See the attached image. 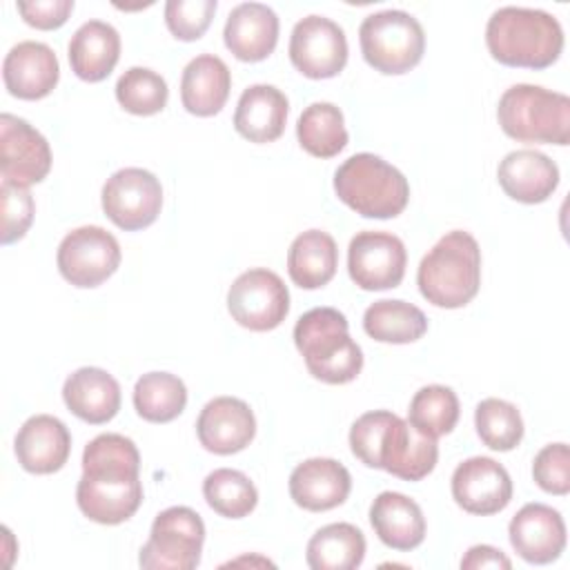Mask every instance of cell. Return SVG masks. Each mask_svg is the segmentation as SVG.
Returning <instances> with one entry per match:
<instances>
[{"instance_id":"cell-1","label":"cell","mask_w":570,"mask_h":570,"mask_svg":"<svg viewBox=\"0 0 570 570\" xmlns=\"http://www.w3.org/2000/svg\"><path fill=\"white\" fill-rule=\"evenodd\" d=\"M80 512L102 525H118L142 503L140 454L131 439L105 432L82 452V476L76 488Z\"/></svg>"},{"instance_id":"cell-2","label":"cell","mask_w":570,"mask_h":570,"mask_svg":"<svg viewBox=\"0 0 570 570\" xmlns=\"http://www.w3.org/2000/svg\"><path fill=\"white\" fill-rule=\"evenodd\" d=\"M350 448L367 468L385 470L403 481L425 479L439 459L436 439L387 410L361 414L352 423Z\"/></svg>"},{"instance_id":"cell-3","label":"cell","mask_w":570,"mask_h":570,"mask_svg":"<svg viewBox=\"0 0 570 570\" xmlns=\"http://www.w3.org/2000/svg\"><path fill=\"white\" fill-rule=\"evenodd\" d=\"M485 45L490 56L505 67L546 69L563 51V29L548 11L501 7L485 24Z\"/></svg>"},{"instance_id":"cell-4","label":"cell","mask_w":570,"mask_h":570,"mask_svg":"<svg viewBox=\"0 0 570 570\" xmlns=\"http://www.w3.org/2000/svg\"><path fill=\"white\" fill-rule=\"evenodd\" d=\"M421 296L434 307L468 305L481 287V249L470 232L452 229L421 258L416 272Z\"/></svg>"},{"instance_id":"cell-5","label":"cell","mask_w":570,"mask_h":570,"mask_svg":"<svg viewBox=\"0 0 570 570\" xmlns=\"http://www.w3.org/2000/svg\"><path fill=\"white\" fill-rule=\"evenodd\" d=\"M347 327L345 314L334 307H314L296 321L294 343L314 379L343 385L361 374L363 350Z\"/></svg>"},{"instance_id":"cell-6","label":"cell","mask_w":570,"mask_h":570,"mask_svg":"<svg viewBox=\"0 0 570 570\" xmlns=\"http://www.w3.org/2000/svg\"><path fill=\"white\" fill-rule=\"evenodd\" d=\"M334 191L341 203L365 218H394L410 200L407 178L370 151L350 156L334 171Z\"/></svg>"},{"instance_id":"cell-7","label":"cell","mask_w":570,"mask_h":570,"mask_svg":"<svg viewBox=\"0 0 570 570\" xmlns=\"http://www.w3.org/2000/svg\"><path fill=\"white\" fill-rule=\"evenodd\" d=\"M497 118L505 136L519 142L568 145L570 98L539 85H512L497 105Z\"/></svg>"},{"instance_id":"cell-8","label":"cell","mask_w":570,"mask_h":570,"mask_svg":"<svg viewBox=\"0 0 570 570\" xmlns=\"http://www.w3.org/2000/svg\"><path fill=\"white\" fill-rule=\"evenodd\" d=\"M358 42L365 62L387 76L407 73L425 51L421 22L401 9L370 13L358 27Z\"/></svg>"},{"instance_id":"cell-9","label":"cell","mask_w":570,"mask_h":570,"mask_svg":"<svg viewBox=\"0 0 570 570\" xmlns=\"http://www.w3.org/2000/svg\"><path fill=\"white\" fill-rule=\"evenodd\" d=\"M205 523L187 505H171L156 514L138 563L147 570H191L200 563Z\"/></svg>"},{"instance_id":"cell-10","label":"cell","mask_w":570,"mask_h":570,"mask_svg":"<svg viewBox=\"0 0 570 570\" xmlns=\"http://www.w3.org/2000/svg\"><path fill=\"white\" fill-rule=\"evenodd\" d=\"M227 309L240 327L269 332L278 327L289 312L287 285L272 269H247L229 285Z\"/></svg>"},{"instance_id":"cell-11","label":"cell","mask_w":570,"mask_h":570,"mask_svg":"<svg viewBox=\"0 0 570 570\" xmlns=\"http://www.w3.org/2000/svg\"><path fill=\"white\" fill-rule=\"evenodd\" d=\"M58 272L73 287H98L120 265V245L98 225L71 229L58 245Z\"/></svg>"},{"instance_id":"cell-12","label":"cell","mask_w":570,"mask_h":570,"mask_svg":"<svg viewBox=\"0 0 570 570\" xmlns=\"http://www.w3.org/2000/svg\"><path fill=\"white\" fill-rule=\"evenodd\" d=\"M102 212L125 232L149 227L163 207L160 180L142 167H125L114 171L102 185Z\"/></svg>"},{"instance_id":"cell-13","label":"cell","mask_w":570,"mask_h":570,"mask_svg":"<svg viewBox=\"0 0 570 570\" xmlns=\"http://www.w3.org/2000/svg\"><path fill=\"white\" fill-rule=\"evenodd\" d=\"M289 60L305 78H334L347 62L345 31L323 16L298 20L289 36Z\"/></svg>"},{"instance_id":"cell-14","label":"cell","mask_w":570,"mask_h":570,"mask_svg":"<svg viewBox=\"0 0 570 570\" xmlns=\"http://www.w3.org/2000/svg\"><path fill=\"white\" fill-rule=\"evenodd\" d=\"M407 252L390 232H358L347 247L350 278L365 292L392 289L405 276Z\"/></svg>"},{"instance_id":"cell-15","label":"cell","mask_w":570,"mask_h":570,"mask_svg":"<svg viewBox=\"0 0 570 570\" xmlns=\"http://www.w3.org/2000/svg\"><path fill=\"white\" fill-rule=\"evenodd\" d=\"M51 169V149L47 138L24 118L0 116V174L2 180L22 187L47 178Z\"/></svg>"},{"instance_id":"cell-16","label":"cell","mask_w":570,"mask_h":570,"mask_svg":"<svg viewBox=\"0 0 570 570\" xmlns=\"http://www.w3.org/2000/svg\"><path fill=\"white\" fill-rule=\"evenodd\" d=\"M452 499L470 514H497L512 499V479L499 461L470 456L452 474Z\"/></svg>"},{"instance_id":"cell-17","label":"cell","mask_w":570,"mask_h":570,"mask_svg":"<svg viewBox=\"0 0 570 570\" xmlns=\"http://www.w3.org/2000/svg\"><path fill=\"white\" fill-rule=\"evenodd\" d=\"M196 434L200 445L214 454H236L245 450L256 434L252 407L236 396H216L198 414Z\"/></svg>"},{"instance_id":"cell-18","label":"cell","mask_w":570,"mask_h":570,"mask_svg":"<svg viewBox=\"0 0 570 570\" xmlns=\"http://www.w3.org/2000/svg\"><path fill=\"white\" fill-rule=\"evenodd\" d=\"M514 552L528 563H552L566 548V523L546 503H525L508 525Z\"/></svg>"},{"instance_id":"cell-19","label":"cell","mask_w":570,"mask_h":570,"mask_svg":"<svg viewBox=\"0 0 570 570\" xmlns=\"http://www.w3.org/2000/svg\"><path fill=\"white\" fill-rule=\"evenodd\" d=\"M60 78V65L53 49L38 40H22L9 49L2 62V80L11 96L20 100H40L49 96Z\"/></svg>"},{"instance_id":"cell-20","label":"cell","mask_w":570,"mask_h":570,"mask_svg":"<svg viewBox=\"0 0 570 570\" xmlns=\"http://www.w3.org/2000/svg\"><path fill=\"white\" fill-rule=\"evenodd\" d=\"M352 490L347 468L327 456H314L298 463L289 474L292 501L309 512H325L345 503Z\"/></svg>"},{"instance_id":"cell-21","label":"cell","mask_w":570,"mask_h":570,"mask_svg":"<svg viewBox=\"0 0 570 570\" xmlns=\"http://www.w3.org/2000/svg\"><path fill=\"white\" fill-rule=\"evenodd\" d=\"M13 450L18 463L31 474L58 472L71 452V434L67 425L51 414L29 416L16 434Z\"/></svg>"},{"instance_id":"cell-22","label":"cell","mask_w":570,"mask_h":570,"mask_svg":"<svg viewBox=\"0 0 570 570\" xmlns=\"http://www.w3.org/2000/svg\"><path fill=\"white\" fill-rule=\"evenodd\" d=\"M225 47L243 62L265 60L278 42V16L263 2H240L227 16Z\"/></svg>"},{"instance_id":"cell-23","label":"cell","mask_w":570,"mask_h":570,"mask_svg":"<svg viewBox=\"0 0 570 570\" xmlns=\"http://www.w3.org/2000/svg\"><path fill=\"white\" fill-rule=\"evenodd\" d=\"M497 178L512 200L537 205L548 200L557 189L559 167L537 149H517L503 156Z\"/></svg>"},{"instance_id":"cell-24","label":"cell","mask_w":570,"mask_h":570,"mask_svg":"<svg viewBox=\"0 0 570 570\" xmlns=\"http://www.w3.org/2000/svg\"><path fill=\"white\" fill-rule=\"evenodd\" d=\"M62 399L80 421L100 425L120 410V385L102 367H78L62 385Z\"/></svg>"},{"instance_id":"cell-25","label":"cell","mask_w":570,"mask_h":570,"mask_svg":"<svg viewBox=\"0 0 570 570\" xmlns=\"http://www.w3.org/2000/svg\"><path fill=\"white\" fill-rule=\"evenodd\" d=\"M289 102L274 85H249L234 111V129L249 142H274L285 131Z\"/></svg>"},{"instance_id":"cell-26","label":"cell","mask_w":570,"mask_h":570,"mask_svg":"<svg viewBox=\"0 0 570 570\" xmlns=\"http://www.w3.org/2000/svg\"><path fill=\"white\" fill-rule=\"evenodd\" d=\"M370 523L376 537L392 550H414L425 539L421 505L401 492H381L370 505Z\"/></svg>"},{"instance_id":"cell-27","label":"cell","mask_w":570,"mask_h":570,"mask_svg":"<svg viewBox=\"0 0 570 570\" xmlns=\"http://www.w3.org/2000/svg\"><path fill=\"white\" fill-rule=\"evenodd\" d=\"M232 89L229 67L214 53H200L187 62L180 78L183 107L200 118L218 114Z\"/></svg>"},{"instance_id":"cell-28","label":"cell","mask_w":570,"mask_h":570,"mask_svg":"<svg viewBox=\"0 0 570 570\" xmlns=\"http://www.w3.org/2000/svg\"><path fill=\"white\" fill-rule=\"evenodd\" d=\"M71 71L85 82L105 80L120 58V36L102 20H87L69 40Z\"/></svg>"},{"instance_id":"cell-29","label":"cell","mask_w":570,"mask_h":570,"mask_svg":"<svg viewBox=\"0 0 570 570\" xmlns=\"http://www.w3.org/2000/svg\"><path fill=\"white\" fill-rule=\"evenodd\" d=\"M338 267L336 240L323 229L298 234L287 249V274L303 289L327 285Z\"/></svg>"},{"instance_id":"cell-30","label":"cell","mask_w":570,"mask_h":570,"mask_svg":"<svg viewBox=\"0 0 570 570\" xmlns=\"http://www.w3.org/2000/svg\"><path fill=\"white\" fill-rule=\"evenodd\" d=\"M365 537L352 523H330L307 541L305 559L312 570H354L363 563Z\"/></svg>"},{"instance_id":"cell-31","label":"cell","mask_w":570,"mask_h":570,"mask_svg":"<svg viewBox=\"0 0 570 570\" xmlns=\"http://www.w3.org/2000/svg\"><path fill=\"white\" fill-rule=\"evenodd\" d=\"M363 330L381 343H414L428 332L425 314L405 301L381 298L374 301L363 314Z\"/></svg>"},{"instance_id":"cell-32","label":"cell","mask_w":570,"mask_h":570,"mask_svg":"<svg viewBox=\"0 0 570 570\" xmlns=\"http://www.w3.org/2000/svg\"><path fill=\"white\" fill-rule=\"evenodd\" d=\"M301 147L316 158H332L347 145L343 111L332 102H312L303 109L296 122Z\"/></svg>"},{"instance_id":"cell-33","label":"cell","mask_w":570,"mask_h":570,"mask_svg":"<svg viewBox=\"0 0 570 570\" xmlns=\"http://www.w3.org/2000/svg\"><path fill=\"white\" fill-rule=\"evenodd\" d=\"M187 405L185 383L169 372H147L134 385V407L149 423H169Z\"/></svg>"},{"instance_id":"cell-34","label":"cell","mask_w":570,"mask_h":570,"mask_svg":"<svg viewBox=\"0 0 570 570\" xmlns=\"http://www.w3.org/2000/svg\"><path fill=\"white\" fill-rule=\"evenodd\" d=\"M207 505L227 519L247 517L258 503V490L247 474L232 468H218L203 481Z\"/></svg>"},{"instance_id":"cell-35","label":"cell","mask_w":570,"mask_h":570,"mask_svg":"<svg viewBox=\"0 0 570 570\" xmlns=\"http://www.w3.org/2000/svg\"><path fill=\"white\" fill-rule=\"evenodd\" d=\"M407 421L432 439L450 434L459 421V399L454 390L436 383L421 387L410 401Z\"/></svg>"},{"instance_id":"cell-36","label":"cell","mask_w":570,"mask_h":570,"mask_svg":"<svg viewBox=\"0 0 570 570\" xmlns=\"http://www.w3.org/2000/svg\"><path fill=\"white\" fill-rule=\"evenodd\" d=\"M476 434L494 452H510L523 439V419L510 401L483 399L474 410Z\"/></svg>"},{"instance_id":"cell-37","label":"cell","mask_w":570,"mask_h":570,"mask_svg":"<svg viewBox=\"0 0 570 570\" xmlns=\"http://www.w3.org/2000/svg\"><path fill=\"white\" fill-rule=\"evenodd\" d=\"M169 98L167 82L147 67H129L116 82V100L134 116H154L165 109Z\"/></svg>"},{"instance_id":"cell-38","label":"cell","mask_w":570,"mask_h":570,"mask_svg":"<svg viewBox=\"0 0 570 570\" xmlns=\"http://www.w3.org/2000/svg\"><path fill=\"white\" fill-rule=\"evenodd\" d=\"M0 203H2V232H0V243L11 245L20 240L27 229L33 223L36 214V203L29 191V187L7 183L2 180L0 185Z\"/></svg>"},{"instance_id":"cell-39","label":"cell","mask_w":570,"mask_h":570,"mask_svg":"<svg viewBox=\"0 0 570 570\" xmlns=\"http://www.w3.org/2000/svg\"><path fill=\"white\" fill-rule=\"evenodd\" d=\"M216 0H169L165 4V22L174 38L198 40L216 13Z\"/></svg>"},{"instance_id":"cell-40","label":"cell","mask_w":570,"mask_h":570,"mask_svg":"<svg viewBox=\"0 0 570 570\" xmlns=\"http://www.w3.org/2000/svg\"><path fill=\"white\" fill-rule=\"evenodd\" d=\"M532 476L543 492L568 494L570 492V450L566 443H550L541 448L532 463Z\"/></svg>"},{"instance_id":"cell-41","label":"cell","mask_w":570,"mask_h":570,"mask_svg":"<svg viewBox=\"0 0 570 570\" xmlns=\"http://www.w3.org/2000/svg\"><path fill=\"white\" fill-rule=\"evenodd\" d=\"M16 7L29 27L51 31L67 22L69 13L73 11V0H33L18 2Z\"/></svg>"},{"instance_id":"cell-42","label":"cell","mask_w":570,"mask_h":570,"mask_svg":"<svg viewBox=\"0 0 570 570\" xmlns=\"http://www.w3.org/2000/svg\"><path fill=\"white\" fill-rule=\"evenodd\" d=\"M461 568L463 570H479V568H501V570H510L512 561L494 546H472L465 557L461 559Z\"/></svg>"}]
</instances>
